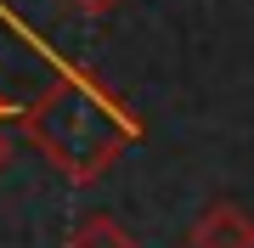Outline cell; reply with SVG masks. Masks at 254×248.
Listing matches in <instances>:
<instances>
[{"instance_id": "cell-1", "label": "cell", "mask_w": 254, "mask_h": 248, "mask_svg": "<svg viewBox=\"0 0 254 248\" xmlns=\"http://www.w3.org/2000/svg\"><path fill=\"white\" fill-rule=\"evenodd\" d=\"M23 136L68 186H96L141 141V119L96 74H63L34 107L17 113Z\"/></svg>"}, {"instance_id": "cell-2", "label": "cell", "mask_w": 254, "mask_h": 248, "mask_svg": "<svg viewBox=\"0 0 254 248\" xmlns=\"http://www.w3.org/2000/svg\"><path fill=\"white\" fill-rule=\"evenodd\" d=\"M187 248H254V214L243 203H209L187 231Z\"/></svg>"}, {"instance_id": "cell-3", "label": "cell", "mask_w": 254, "mask_h": 248, "mask_svg": "<svg viewBox=\"0 0 254 248\" xmlns=\"http://www.w3.org/2000/svg\"><path fill=\"white\" fill-rule=\"evenodd\" d=\"M63 248H141V243H136V231H130L125 220H113V214L96 209V214H85V220L68 231Z\"/></svg>"}, {"instance_id": "cell-4", "label": "cell", "mask_w": 254, "mask_h": 248, "mask_svg": "<svg viewBox=\"0 0 254 248\" xmlns=\"http://www.w3.org/2000/svg\"><path fill=\"white\" fill-rule=\"evenodd\" d=\"M73 11H85V17H102V11H113V6H125V0H68Z\"/></svg>"}, {"instance_id": "cell-5", "label": "cell", "mask_w": 254, "mask_h": 248, "mask_svg": "<svg viewBox=\"0 0 254 248\" xmlns=\"http://www.w3.org/2000/svg\"><path fill=\"white\" fill-rule=\"evenodd\" d=\"M6 158H11V141H6V124H0V169H6Z\"/></svg>"}, {"instance_id": "cell-6", "label": "cell", "mask_w": 254, "mask_h": 248, "mask_svg": "<svg viewBox=\"0 0 254 248\" xmlns=\"http://www.w3.org/2000/svg\"><path fill=\"white\" fill-rule=\"evenodd\" d=\"M11 113H17V107H11V101H6V91H0V124H6Z\"/></svg>"}]
</instances>
